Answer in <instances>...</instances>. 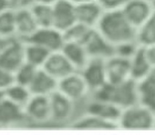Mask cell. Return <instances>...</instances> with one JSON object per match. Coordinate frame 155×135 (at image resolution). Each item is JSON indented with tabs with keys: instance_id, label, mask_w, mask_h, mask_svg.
Listing matches in <instances>:
<instances>
[{
	"instance_id": "obj_1",
	"label": "cell",
	"mask_w": 155,
	"mask_h": 135,
	"mask_svg": "<svg viewBox=\"0 0 155 135\" xmlns=\"http://www.w3.org/2000/svg\"><path fill=\"white\" fill-rule=\"evenodd\" d=\"M96 29L115 48L138 42V30L127 19L122 9L105 11Z\"/></svg>"
},
{
	"instance_id": "obj_2",
	"label": "cell",
	"mask_w": 155,
	"mask_h": 135,
	"mask_svg": "<svg viewBox=\"0 0 155 135\" xmlns=\"http://www.w3.org/2000/svg\"><path fill=\"white\" fill-rule=\"evenodd\" d=\"M92 94L93 98L110 102L121 109L138 103L137 83L132 79L115 85L106 83Z\"/></svg>"
},
{
	"instance_id": "obj_3",
	"label": "cell",
	"mask_w": 155,
	"mask_h": 135,
	"mask_svg": "<svg viewBox=\"0 0 155 135\" xmlns=\"http://www.w3.org/2000/svg\"><path fill=\"white\" fill-rule=\"evenodd\" d=\"M155 112L137 103L122 110L118 124L120 129L146 131L154 129Z\"/></svg>"
},
{
	"instance_id": "obj_4",
	"label": "cell",
	"mask_w": 155,
	"mask_h": 135,
	"mask_svg": "<svg viewBox=\"0 0 155 135\" xmlns=\"http://www.w3.org/2000/svg\"><path fill=\"white\" fill-rule=\"evenodd\" d=\"M25 62V42L14 37L0 54V67L14 74Z\"/></svg>"
},
{
	"instance_id": "obj_5",
	"label": "cell",
	"mask_w": 155,
	"mask_h": 135,
	"mask_svg": "<svg viewBox=\"0 0 155 135\" xmlns=\"http://www.w3.org/2000/svg\"><path fill=\"white\" fill-rule=\"evenodd\" d=\"M122 11L130 23L139 30L151 17L154 7L149 0H128Z\"/></svg>"
},
{
	"instance_id": "obj_6",
	"label": "cell",
	"mask_w": 155,
	"mask_h": 135,
	"mask_svg": "<svg viewBox=\"0 0 155 135\" xmlns=\"http://www.w3.org/2000/svg\"><path fill=\"white\" fill-rule=\"evenodd\" d=\"M58 91L74 103L84 100L91 93L81 74L75 71L58 82Z\"/></svg>"
},
{
	"instance_id": "obj_7",
	"label": "cell",
	"mask_w": 155,
	"mask_h": 135,
	"mask_svg": "<svg viewBox=\"0 0 155 135\" xmlns=\"http://www.w3.org/2000/svg\"><path fill=\"white\" fill-rule=\"evenodd\" d=\"M107 81L110 84L125 83L131 78L130 58L115 54L105 60Z\"/></svg>"
},
{
	"instance_id": "obj_8",
	"label": "cell",
	"mask_w": 155,
	"mask_h": 135,
	"mask_svg": "<svg viewBox=\"0 0 155 135\" xmlns=\"http://www.w3.org/2000/svg\"><path fill=\"white\" fill-rule=\"evenodd\" d=\"M25 42L42 46L50 52L59 51L65 43L63 33L54 27L39 28Z\"/></svg>"
},
{
	"instance_id": "obj_9",
	"label": "cell",
	"mask_w": 155,
	"mask_h": 135,
	"mask_svg": "<svg viewBox=\"0 0 155 135\" xmlns=\"http://www.w3.org/2000/svg\"><path fill=\"white\" fill-rule=\"evenodd\" d=\"M79 72L85 80L91 93L97 91L108 83L105 60H103L91 58Z\"/></svg>"
},
{
	"instance_id": "obj_10",
	"label": "cell",
	"mask_w": 155,
	"mask_h": 135,
	"mask_svg": "<svg viewBox=\"0 0 155 135\" xmlns=\"http://www.w3.org/2000/svg\"><path fill=\"white\" fill-rule=\"evenodd\" d=\"M28 120L38 124H44L51 120L50 96L32 95L24 107Z\"/></svg>"
},
{
	"instance_id": "obj_11",
	"label": "cell",
	"mask_w": 155,
	"mask_h": 135,
	"mask_svg": "<svg viewBox=\"0 0 155 135\" xmlns=\"http://www.w3.org/2000/svg\"><path fill=\"white\" fill-rule=\"evenodd\" d=\"M53 27L64 33L77 22L75 4L69 0H59L52 5Z\"/></svg>"
},
{
	"instance_id": "obj_12",
	"label": "cell",
	"mask_w": 155,
	"mask_h": 135,
	"mask_svg": "<svg viewBox=\"0 0 155 135\" xmlns=\"http://www.w3.org/2000/svg\"><path fill=\"white\" fill-rule=\"evenodd\" d=\"M51 120L56 123H65L72 118L75 103L57 91L50 96Z\"/></svg>"
},
{
	"instance_id": "obj_13",
	"label": "cell",
	"mask_w": 155,
	"mask_h": 135,
	"mask_svg": "<svg viewBox=\"0 0 155 135\" xmlns=\"http://www.w3.org/2000/svg\"><path fill=\"white\" fill-rule=\"evenodd\" d=\"M89 57L106 60L116 54V48L103 37L96 28L84 43Z\"/></svg>"
},
{
	"instance_id": "obj_14",
	"label": "cell",
	"mask_w": 155,
	"mask_h": 135,
	"mask_svg": "<svg viewBox=\"0 0 155 135\" xmlns=\"http://www.w3.org/2000/svg\"><path fill=\"white\" fill-rule=\"evenodd\" d=\"M42 68L58 82L77 71L61 51L51 53Z\"/></svg>"
},
{
	"instance_id": "obj_15",
	"label": "cell",
	"mask_w": 155,
	"mask_h": 135,
	"mask_svg": "<svg viewBox=\"0 0 155 135\" xmlns=\"http://www.w3.org/2000/svg\"><path fill=\"white\" fill-rule=\"evenodd\" d=\"M75 11L77 22L91 28H96L105 12L97 0L75 5Z\"/></svg>"
},
{
	"instance_id": "obj_16",
	"label": "cell",
	"mask_w": 155,
	"mask_h": 135,
	"mask_svg": "<svg viewBox=\"0 0 155 135\" xmlns=\"http://www.w3.org/2000/svg\"><path fill=\"white\" fill-rule=\"evenodd\" d=\"M69 128L79 131H112L120 129L117 123L104 120L87 113L71 122Z\"/></svg>"
},
{
	"instance_id": "obj_17",
	"label": "cell",
	"mask_w": 155,
	"mask_h": 135,
	"mask_svg": "<svg viewBox=\"0 0 155 135\" xmlns=\"http://www.w3.org/2000/svg\"><path fill=\"white\" fill-rule=\"evenodd\" d=\"M28 121L24 108L5 97L0 102V127H13Z\"/></svg>"
},
{
	"instance_id": "obj_18",
	"label": "cell",
	"mask_w": 155,
	"mask_h": 135,
	"mask_svg": "<svg viewBox=\"0 0 155 135\" xmlns=\"http://www.w3.org/2000/svg\"><path fill=\"white\" fill-rule=\"evenodd\" d=\"M136 83L138 103L155 112V67Z\"/></svg>"
},
{
	"instance_id": "obj_19",
	"label": "cell",
	"mask_w": 155,
	"mask_h": 135,
	"mask_svg": "<svg viewBox=\"0 0 155 135\" xmlns=\"http://www.w3.org/2000/svg\"><path fill=\"white\" fill-rule=\"evenodd\" d=\"M122 110L120 107L110 102L94 98H92L85 106V113L117 123Z\"/></svg>"
},
{
	"instance_id": "obj_20",
	"label": "cell",
	"mask_w": 155,
	"mask_h": 135,
	"mask_svg": "<svg viewBox=\"0 0 155 135\" xmlns=\"http://www.w3.org/2000/svg\"><path fill=\"white\" fill-rule=\"evenodd\" d=\"M15 10V9H14ZM16 16V37L25 42L39 28L31 8L15 10Z\"/></svg>"
},
{
	"instance_id": "obj_21",
	"label": "cell",
	"mask_w": 155,
	"mask_h": 135,
	"mask_svg": "<svg viewBox=\"0 0 155 135\" xmlns=\"http://www.w3.org/2000/svg\"><path fill=\"white\" fill-rule=\"evenodd\" d=\"M61 51L77 71L83 68L90 60L85 45L80 42L65 41Z\"/></svg>"
},
{
	"instance_id": "obj_22",
	"label": "cell",
	"mask_w": 155,
	"mask_h": 135,
	"mask_svg": "<svg viewBox=\"0 0 155 135\" xmlns=\"http://www.w3.org/2000/svg\"><path fill=\"white\" fill-rule=\"evenodd\" d=\"M28 88L32 95L49 97L58 89V81L40 68Z\"/></svg>"
},
{
	"instance_id": "obj_23",
	"label": "cell",
	"mask_w": 155,
	"mask_h": 135,
	"mask_svg": "<svg viewBox=\"0 0 155 135\" xmlns=\"http://www.w3.org/2000/svg\"><path fill=\"white\" fill-rule=\"evenodd\" d=\"M131 78L138 81L150 71L152 67L148 62L145 52L144 45L140 44L136 51L130 57Z\"/></svg>"
},
{
	"instance_id": "obj_24",
	"label": "cell",
	"mask_w": 155,
	"mask_h": 135,
	"mask_svg": "<svg viewBox=\"0 0 155 135\" xmlns=\"http://www.w3.org/2000/svg\"><path fill=\"white\" fill-rule=\"evenodd\" d=\"M25 42V62L39 68H42L51 52L37 44Z\"/></svg>"
},
{
	"instance_id": "obj_25",
	"label": "cell",
	"mask_w": 155,
	"mask_h": 135,
	"mask_svg": "<svg viewBox=\"0 0 155 135\" xmlns=\"http://www.w3.org/2000/svg\"><path fill=\"white\" fill-rule=\"evenodd\" d=\"M30 8L39 28L53 27L54 13L52 5L37 2Z\"/></svg>"
},
{
	"instance_id": "obj_26",
	"label": "cell",
	"mask_w": 155,
	"mask_h": 135,
	"mask_svg": "<svg viewBox=\"0 0 155 135\" xmlns=\"http://www.w3.org/2000/svg\"><path fill=\"white\" fill-rule=\"evenodd\" d=\"M4 92L5 98L23 108L32 97V94L28 87L16 82H14Z\"/></svg>"
},
{
	"instance_id": "obj_27",
	"label": "cell",
	"mask_w": 155,
	"mask_h": 135,
	"mask_svg": "<svg viewBox=\"0 0 155 135\" xmlns=\"http://www.w3.org/2000/svg\"><path fill=\"white\" fill-rule=\"evenodd\" d=\"M0 37H16V16L12 8L0 13Z\"/></svg>"
},
{
	"instance_id": "obj_28",
	"label": "cell",
	"mask_w": 155,
	"mask_h": 135,
	"mask_svg": "<svg viewBox=\"0 0 155 135\" xmlns=\"http://www.w3.org/2000/svg\"><path fill=\"white\" fill-rule=\"evenodd\" d=\"M95 28H91L81 23L76 22L70 28L63 33L65 41L80 42L83 44L86 42L89 36Z\"/></svg>"
},
{
	"instance_id": "obj_29",
	"label": "cell",
	"mask_w": 155,
	"mask_h": 135,
	"mask_svg": "<svg viewBox=\"0 0 155 135\" xmlns=\"http://www.w3.org/2000/svg\"><path fill=\"white\" fill-rule=\"evenodd\" d=\"M39 69L25 62L14 74V82L28 88Z\"/></svg>"
},
{
	"instance_id": "obj_30",
	"label": "cell",
	"mask_w": 155,
	"mask_h": 135,
	"mask_svg": "<svg viewBox=\"0 0 155 135\" xmlns=\"http://www.w3.org/2000/svg\"><path fill=\"white\" fill-rule=\"evenodd\" d=\"M137 41L143 45L155 43V8L149 20L138 30Z\"/></svg>"
},
{
	"instance_id": "obj_31",
	"label": "cell",
	"mask_w": 155,
	"mask_h": 135,
	"mask_svg": "<svg viewBox=\"0 0 155 135\" xmlns=\"http://www.w3.org/2000/svg\"><path fill=\"white\" fill-rule=\"evenodd\" d=\"M14 82V74L0 67V91H5Z\"/></svg>"
},
{
	"instance_id": "obj_32",
	"label": "cell",
	"mask_w": 155,
	"mask_h": 135,
	"mask_svg": "<svg viewBox=\"0 0 155 135\" xmlns=\"http://www.w3.org/2000/svg\"><path fill=\"white\" fill-rule=\"evenodd\" d=\"M105 11L122 9L128 0H97Z\"/></svg>"
},
{
	"instance_id": "obj_33",
	"label": "cell",
	"mask_w": 155,
	"mask_h": 135,
	"mask_svg": "<svg viewBox=\"0 0 155 135\" xmlns=\"http://www.w3.org/2000/svg\"><path fill=\"white\" fill-rule=\"evenodd\" d=\"M11 5L13 9H20V8H30L34 5L37 0H10Z\"/></svg>"
},
{
	"instance_id": "obj_34",
	"label": "cell",
	"mask_w": 155,
	"mask_h": 135,
	"mask_svg": "<svg viewBox=\"0 0 155 135\" xmlns=\"http://www.w3.org/2000/svg\"><path fill=\"white\" fill-rule=\"evenodd\" d=\"M145 52L151 67H155V43L144 45Z\"/></svg>"
},
{
	"instance_id": "obj_35",
	"label": "cell",
	"mask_w": 155,
	"mask_h": 135,
	"mask_svg": "<svg viewBox=\"0 0 155 135\" xmlns=\"http://www.w3.org/2000/svg\"><path fill=\"white\" fill-rule=\"evenodd\" d=\"M11 8V5L10 0H0V13Z\"/></svg>"
},
{
	"instance_id": "obj_36",
	"label": "cell",
	"mask_w": 155,
	"mask_h": 135,
	"mask_svg": "<svg viewBox=\"0 0 155 135\" xmlns=\"http://www.w3.org/2000/svg\"><path fill=\"white\" fill-rule=\"evenodd\" d=\"M13 38H11V39H6V38L0 37V54H1V53L4 50L5 48L7 46L8 44L10 42V41Z\"/></svg>"
},
{
	"instance_id": "obj_37",
	"label": "cell",
	"mask_w": 155,
	"mask_h": 135,
	"mask_svg": "<svg viewBox=\"0 0 155 135\" xmlns=\"http://www.w3.org/2000/svg\"><path fill=\"white\" fill-rule=\"evenodd\" d=\"M71 2H73L74 4L77 5V4H80V3H83V2H91V1H96V0H69Z\"/></svg>"
},
{
	"instance_id": "obj_38",
	"label": "cell",
	"mask_w": 155,
	"mask_h": 135,
	"mask_svg": "<svg viewBox=\"0 0 155 135\" xmlns=\"http://www.w3.org/2000/svg\"><path fill=\"white\" fill-rule=\"evenodd\" d=\"M37 1L39 2L46 3V4L53 5V4H54L55 2H57V1H59V0H37Z\"/></svg>"
},
{
	"instance_id": "obj_39",
	"label": "cell",
	"mask_w": 155,
	"mask_h": 135,
	"mask_svg": "<svg viewBox=\"0 0 155 135\" xmlns=\"http://www.w3.org/2000/svg\"><path fill=\"white\" fill-rule=\"evenodd\" d=\"M5 97V92L0 91V102H1Z\"/></svg>"
},
{
	"instance_id": "obj_40",
	"label": "cell",
	"mask_w": 155,
	"mask_h": 135,
	"mask_svg": "<svg viewBox=\"0 0 155 135\" xmlns=\"http://www.w3.org/2000/svg\"><path fill=\"white\" fill-rule=\"evenodd\" d=\"M152 2L153 5H154V7L155 8V0H152V2Z\"/></svg>"
},
{
	"instance_id": "obj_41",
	"label": "cell",
	"mask_w": 155,
	"mask_h": 135,
	"mask_svg": "<svg viewBox=\"0 0 155 135\" xmlns=\"http://www.w3.org/2000/svg\"><path fill=\"white\" fill-rule=\"evenodd\" d=\"M154 129H155V118H154Z\"/></svg>"
},
{
	"instance_id": "obj_42",
	"label": "cell",
	"mask_w": 155,
	"mask_h": 135,
	"mask_svg": "<svg viewBox=\"0 0 155 135\" xmlns=\"http://www.w3.org/2000/svg\"><path fill=\"white\" fill-rule=\"evenodd\" d=\"M149 1H151V2H152V0H149Z\"/></svg>"
}]
</instances>
